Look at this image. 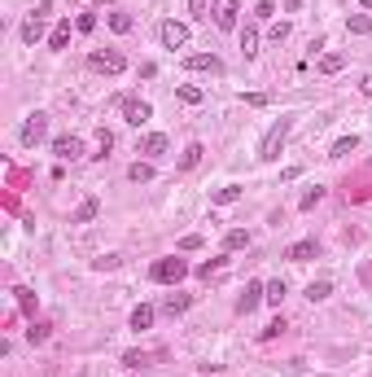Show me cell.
Segmentation results:
<instances>
[{"mask_svg": "<svg viewBox=\"0 0 372 377\" xmlns=\"http://www.w3.org/2000/svg\"><path fill=\"white\" fill-rule=\"evenodd\" d=\"M149 277L158 281V286H179V281L188 277V263L179 255H166V259H158V263L149 268Z\"/></svg>", "mask_w": 372, "mask_h": 377, "instance_id": "obj_1", "label": "cell"}, {"mask_svg": "<svg viewBox=\"0 0 372 377\" xmlns=\"http://www.w3.org/2000/svg\"><path fill=\"white\" fill-rule=\"evenodd\" d=\"M285 140H289V119H276L267 127V136H263V145H259V158L263 162H276V158H281V149H285Z\"/></svg>", "mask_w": 372, "mask_h": 377, "instance_id": "obj_2", "label": "cell"}, {"mask_svg": "<svg viewBox=\"0 0 372 377\" xmlns=\"http://www.w3.org/2000/svg\"><path fill=\"white\" fill-rule=\"evenodd\" d=\"M49 9H53V0H40V9L22 18V44H40L44 40V18H49Z\"/></svg>", "mask_w": 372, "mask_h": 377, "instance_id": "obj_3", "label": "cell"}, {"mask_svg": "<svg viewBox=\"0 0 372 377\" xmlns=\"http://www.w3.org/2000/svg\"><path fill=\"white\" fill-rule=\"evenodd\" d=\"M88 66L101 70V75H123V70H127V57L118 53V49H97V53L88 57Z\"/></svg>", "mask_w": 372, "mask_h": 377, "instance_id": "obj_4", "label": "cell"}, {"mask_svg": "<svg viewBox=\"0 0 372 377\" xmlns=\"http://www.w3.org/2000/svg\"><path fill=\"white\" fill-rule=\"evenodd\" d=\"M44 136H49V114H40V110H35V114H27V123H22L18 140H22L27 149H35V145H40Z\"/></svg>", "mask_w": 372, "mask_h": 377, "instance_id": "obj_5", "label": "cell"}, {"mask_svg": "<svg viewBox=\"0 0 372 377\" xmlns=\"http://www.w3.org/2000/svg\"><path fill=\"white\" fill-rule=\"evenodd\" d=\"M118 105H123V119H127L131 127H145V123L153 119V105H149V101H140V97H123Z\"/></svg>", "mask_w": 372, "mask_h": 377, "instance_id": "obj_6", "label": "cell"}, {"mask_svg": "<svg viewBox=\"0 0 372 377\" xmlns=\"http://www.w3.org/2000/svg\"><path fill=\"white\" fill-rule=\"evenodd\" d=\"M237 14H241L237 0H215V5H210V18H215V27H219V31H232L237 27Z\"/></svg>", "mask_w": 372, "mask_h": 377, "instance_id": "obj_7", "label": "cell"}, {"mask_svg": "<svg viewBox=\"0 0 372 377\" xmlns=\"http://www.w3.org/2000/svg\"><path fill=\"white\" fill-rule=\"evenodd\" d=\"M158 40L166 44V49H184V44H188V27H184V22H175V18H166L158 27Z\"/></svg>", "mask_w": 372, "mask_h": 377, "instance_id": "obj_8", "label": "cell"}, {"mask_svg": "<svg viewBox=\"0 0 372 377\" xmlns=\"http://www.w3.org/2000/svg\"><path fill=\"white\" fill-rule=\"evenodd\" d=\"M259 303H267V286H263V281H250V286H245V294L237 299V312H241V316H250V312L259 308Z\"/></svg>", "mask_w": 372, "mask_h": 377, "instance_id": "obj_9", "label": "cell"}, {"mask_svg": "<svg viewBox=\"0 0 372 377\" xmlns=\"http://www.w3.org/2000/svg\"><path fill=\"white\" fill-rule=\"evenodd\" d=\"M53 154L62 162H75V158H83V140L79 136H53Z\"/></svg>", "mask_w": 372, "mask_h": 377, "instance_id": "obj_10", "label": "cell"}, {"mask_svg": "<svg viewBox=\"0 0 372 377\" xmlns=\"http://www.w3.org/2000/svg\"><path fill=\"white\" fill-rule=\"evenodd\" d=\"M184 66H188V70H210V75H219V70H223V62H219L215 53H188Z\"/></svg>", "mask_w": 372, "mask_h": 377, "instance_id": "obj_11", "label": "cell"}, {"mask_svg": "<svg viewBox=\"0 0 372 377\" xmlns=\"http://www.w3.org/2000/svg\"><path fill=\"white\" fill-rule=\"evenodd\" d=\"M188 308H193V299H188V294H179V290L162 299V312H166V316H184Z\"/></svg>", "mask_w": 372, "mask_h": 377, "instance_id": "obj_12", "label": "cell"}, {"mask_svg": "<svg viewBox=\"0 0 372 377\" xmlns=\"http://www.w3.org/2000/svg\"><path fill=\"white\" fill-rule=\"evenodd\" d=\"M316 250H320V246L307 237V241H294L289 250H285V259H294V263H307V259H316Z\"/></svg>", "mask_w": 372, "mask_h": 377, "instance_id": "obj_13", "label": "cell"}, {"mask_svg": "<svg viewBox=\"0 0 372 377\" xmlns=\"http://www.w3.org/2000/svg\"><path fill=\"white\" fill-rule=\"evenodd\" d=\"M201 154H206V149H201V140H188L184 154H179V171H193L197 162H201Z\"/></svg>", "mask_w": 372, "mask_h": 377, "instance_id": "obj_14", "label": "cell"}, {"mask_svg": "<svg viewBox=\"0 0 372 377\" xmlns=\"http://www.w3.org/2000/svg\"><path fill=\"white\" fill-rule=\"evenodd\" d=\"M153 316H158V308H153V303H140V308L131 312V329H136V334H140V329H149Z\"/></svg>", "mask_w": 372, "mask_h": 377, "instance_id": "obj_15", "label": "cell"}, {"mask_svg": "<svg viewBox=\"0 0 372 377\" xmlns=\"http://www.w3.org/2000/svg\"><path fill=\"white\" fill-rule=\"evenodd\" d=\"M66 44H70V18H62V22H57V27L49 31V49H57V53H62Z\"/></svg>", "mask_w": 372, "mask_h": 377, "instance_id": "obj_16", "label": "cell"}, {"mask_svg": "<svg viewBox=\"0 0 372 377\" xmlns=\"http://www.w3.org/2000/svg\"><path fill=\"white\" fill-rule=\"evenodd\" d=\"M241 53L245 57L259 53V27H254V22H245V27H241Z\"/></svg>", "mask_w": 372, "mask_h": 377, "instance_id": "obj_17", "label": "cell"}, {"mask_svg": "<svg viewBox=\"0 0 372 377\" xmlns=\"http://www.w3.org/2000/svg\"><path fill=\"white\" fill-rule=\"evenodd\" d=\"M127 180H131V184H149V180H153V162H131V167H127Z\"/></svg>", "mask_w": 372, "mask_h": 377, "instance_id": "obj_18", "label": "cell"}, {"mask_svg": "<svg viewBox=\"0 0 372 377\" xmlns=\"http://www.w3.org/2000/svg\"><path fill=\"white\" fill-rule=\"evenodd\" d=\"M250 246V233L245 228H228L223 233V250H245Z\"/></svg>", "mask_w": 372, "mask_h": 377, "instance_id": "obj_19", "label": "cell"}, {"mask_svg": "<svg viewBox=\"0 0 372 377\" xmlns=\"http://www.w3.org/2000/svg\"><path fill=\"white\" fill-rule=\"evenodd\" d=\"M97 211H101V202H97V197H83V202H79V211H75L70 219H75V224H88V219H97Z\"/></svg>", "mask_w": 372, "mask_h": 377, "instance_id": "obj_20", "label": "cell"}, {"mask_svg": "<svg viewBox=\"0 0 372 377\" xmlns=\"http://www.w3.org/2000/svg\"><path fill=\"white\" fill-rule=\"evenodd\" d=\"M329 294H333V281H329V277H320V281H311V286H307V299H311V303H324Z\"/></svg>", "mask_w": 372, "mask_h": 377, "instance_id": "obj_21", "label": "cell"}, {"mask_svg": "<svg viewBox=\"0 0 372 377\" xmlns=\"http://www.w3.org/2000/svg\"><path fill=\"white\" fill-rule=\"evenodd\" d=\"M14 299H18V312H22V316H31V321H35V294H31L27 286H18V290H14Z\"/></svg>", "mask_w": 372, "mask_h": 377, "instance_id": "obj_22", "label": "cell"}, {"mask_svg": "<svg viewBox=\"0 0 372 377\" xmlns=\"http://www.w3.org/2000/svg\"><path fill=\"white\" fill-rule=\"evenodd\" d=\"M49 329H53L49 321H31V329H27V343H31V347H40V343H49Z\"/></svg>", "mask_w": 372, "mask_h": 377, "instance_id": "obj_23", "label": "cell"}, {"mask_svg": "<svg viewBox=\"0 0 372 377\" xmlns=\"http://www.w3.org/2000/svg\"><path fill=\"white\" fill-rule=\"evenodd\" d=\"M355 149H359V136H342V140H333L329 158H346V154H355Z\"/></svg>", "mask_w": 372, "mask_h": 377, "instance_id": "obj_24", "label": "cell"}, {"mask_svg": "<svg viewBox=\"0 0 372 377\" xmlns=\"http://www.w3.org/2000/svg\"><path fill=\"white\" fill-rule=\"evenodd\" d=\"M105 22H110V31H118V35H127V31H131V14H123V9L105 14Z\"/></svg>", "mask_w": 372, "mask_h": 377, "instance_id": "obj_25", "label": "cell"}, {"mask_svg": "<svg viewBox=\"0 0 372 377\" xmlns=\"http://www.w3.org/2000/svg\"><path fill=\"white\" fill-rule=\"evenodd\" d=\"M346 31H351V35H372V18H368V14L346 18Z\"/></svg>", "mask_w": 372, "mask_h": 377, "instance_id": "obj_26", "label": "cell"}, {"mask_svg": "<svg viewBox=\"0 0 372 377\" xmlns=\"http://www.w3.org/2000/svg\"><path fill=\"white\" fill-rule=\"evenodd\" d=\"M285 294H289V286H285L281 277H276V281H267V303H272V308H281V303H285Z\"/></svg>", "mask_w": 372, "mask_h": 377, "instance_id": "obj_27", "label": "cell"}, {"mask_svg": "<svg viewBox=\"0 0 372 377\" xmlns=\"http://www.w3.org/2000/svg\"><path fill=\"white\" fill-rule=\"evenodd\" d=\"M140 149H145V154H166V136L162 132H149L145 140H140Z\"/></svg>", "mask_w": 372, "mask_h": 377, "instance_id": "obj_28", "label": "cell"}, {"mask_svg": "<svg viewBox=\"0 0 372 377\" xmlns=\"http://www.w3.org/2000/svg\"><path fill=\"white\" fill-rule=\"evenodd\" d=\"M316 202H324V184H311L303 197H298V211H311Z\"/></svg>", "mask_w": 372, "mask_h": 377, "instance_id": "obj_29", "label": "cell"}, {"mask_svg": "<svg viewBox=\"0 0 372 377\" xmlns=\"http://www.w3.org/2000/svg\"><path fill=\"white\" fill-rule=\"evenodd\" d=\"M237 197H241V184H223V188H215V202H219V206H232Z\"/></svg>", "mask_w": 372, "mask_h": 377, "instance_id": "obj_30", "label": "cell"}, {"mask_svg": "<svg viewBox=\"0 0 372 377\" xmlns=\"http://www.w3.org/2000/svg\"><path fill=\"white\" fill-rule=\"evenodd\" d=\"M342 66H346V57H342V53H324V57H320V70H324V75H338Z\"/></svg>", "mask_w": 372, "mask_h": 377, "instance_id": "obj_31", "label": "cell"}, {"mask_svg": "<svg viewBox=\"0 0 372 377\" xmlns=\"http://www.w3.org/2000/svg\"><path fill=\"white\" fill-rule=\"evenodd\" d=\"M179 101H184V105H201V88H193V84H179Z\"/></svg>", "mask_w": 372, "mask_h": 377, "instance_id": "obj_32", "label": "cell"}, {"mask_svg": "<svg viewBox=\"0 0 372 377\" xmlns=\"http://www.w3.org/2000/svg\"><path fill=\"white\" fill-rule=\"evenodd\" d=\"M92 268H97V272H114V268H118V255H101V259H92Z\"/></svg>", "mask_w": 372, "mask_h": 377, "instance_id": "obj_33", "label": "cell"}, {"mask_svg": "<svg viewBox=\"0 0 372 377\" xmlns=\"http://www.w3.org/2000/svg\"><path fill=\"white\" fill-rule=\"evenodd\" d=\"M219 268H223V259H206V263L197 268V277H201V281H210L215 272H219Z\"/></svg>", "mask_w": 372, "mask_h": 377, "instance_id": "obj_34", "label": "cell"}, {"mask_svg": "<svg viewBox=\"0 0 372 377\" xmlns=\"http://www.w3.org/2000/svg\"><path fill=\"white\" fill-rule=\"evenodd\" d=\"M276 334H285V321H281V316H276V321H272L267 329H263V343H272V338H276Z\"/></svg>", "mask_w": 372, "mask_h": 377, "instance_id": "obj_35", "label": "cell"}, {"mask_svg": "<svg viewBox=\"0 0 372 377\" xmlns=\"http://www.w3.org/2000/svg\"><path fill=\"white\" fill-rule=\"evenodd\" d=\"M276 14V5H272V0H259V5H254V18L263 22V18H272Z\"/></svg>", "mask_w": 372, "mask_h": 377, "instance_id": "obj_36", "label": "cell"}, {"mask_svg": "<svg viewBox=\"0 0 372 377\" xmlns=\"http://www.w3.org/2000/svg\"><path fill=\"white\" fill-rule=\"evenodd\" d=\"M179 250H201V233H188V237L179 241Z\"/></svg>", "mask_w": 372, "mask_h": 377, "instance_id": "obj_37", "label": "cell"}, {"mask_svg": "<svg viewBox=\"0 0 372 377\" xmlns=\"http://www.w3.org/2000/svg\"><path fill=\"white\" fill-rule=\"evenodd\" d=\"M123 364H127V369H140V364H145V351H127Z\"/></svg>", "mask_w": 372, "mask_h": 377, "instance_id": "obj_38", "label": "cell"}, {"mask_svg": "<svg viewBox=\"0 0 372 377\" xmlns=\"http://www.w3.org/2000/svg\"><path fill=\"white\" fill-rule=\"evenodd\" d=\"M97 27V14H79V22H75V31H92Z\"/></svg>", "mask_w": 372, "mask_h": 377, "instance_id": "obj_39", "label": "cell"}, {"mask_svg": "<svg viewBox=\"0 0 372 377\" xmlns=\"http://www.w3.org/2000/svg\"><path fill=\"white\" fill-rule=\"evenodd\" d=\"M206 5H210V0H188V14H193V18H206Z\"/></svg>", "mask_w": 372, "mask_h": 377, "instance_id": "obj_40", "label": "cell"}, {"mask_svg": "<svg viewBox=\"0 0 372 377\" xmlns=\"http://www.w3.org/2000/svg\"><path fill=\"white\" fill-rule=\"evenodd\" d=\"M245 105H254V110H259V105H267V92H245Z\"/></svg>", "mask_w": 372, "mask_h": 377, "instance_id": "obj_41", "label": "cell"}, {"mask_svg": "<svg viewBox=\"0 0 372 377\" xmlns=\"http://www.w3.org/2000/svg\"><path fill=\"white\" fill-rule=\"evenodd\" d=\"M285 35H289V22H276V27H272V40H276V44H281V40H285Z\"/></svg>", "mask_w": 372, "mask_h": 377, "instance_id": "obj_42", "label": "cell"}, {"mask_svg": "<svg viewBox=\"0 0 372 377\" xmlns=\"http://www.w3.org/2000/svg\"><path fill=\"white\" fill-rule=\"evenodd\" d=\"M359 92H368V97H372V75H364V79H359Z\"/></svg>", "mask_w": 372, "mask_h": 377, "instance_id": "obj_43", "label": "cell"}, {"mask_svg": "<svg viewBox=\"0 0 372 377\" xmlns=\"http://www.w3.org/2000/svg\"><path fill=\"white\" fill-rule=\"evenodd\" d=\"M359 5H364V9H372V0H359Z\"/></svg>", "mask_w": 372, "mask_h": 377, "instance_id": "obj_44", "label": "cell"}]
</instances>
